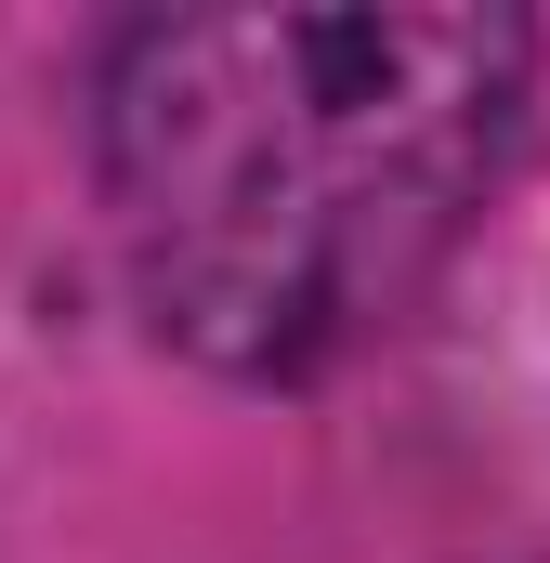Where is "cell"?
Segmentation results:
<instances>
[{
	"mask_svg": "<svg viewBox=\"0 0 550 563\" xmlns=\"http://www.w3.org/2000/svg\"><path fill=\"white\" fill-rule=\"evenodd\" d=\"M525 106L538 26L472 0L132 13L92 53V184L157 341L315 380L446 276Z\"/></svg>",
	"mask_w": 550,
	"mask_h": 563,
	"instance_id": "cell-1",
	"label": "cell"
}]
</instances>
